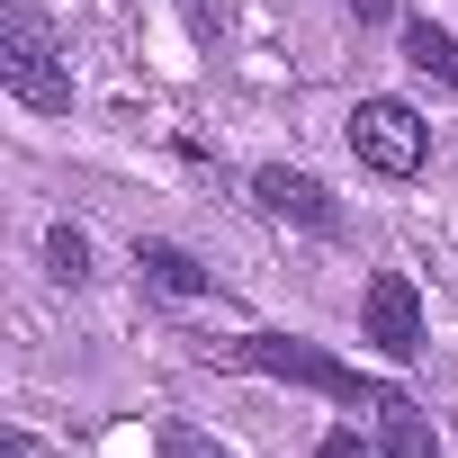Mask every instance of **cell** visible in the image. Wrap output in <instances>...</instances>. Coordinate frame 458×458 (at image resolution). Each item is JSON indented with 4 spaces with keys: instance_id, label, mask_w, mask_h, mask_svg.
<instances>
[{
    "instance_id": "8992f818",
    "label": "cell",
    "mask_w": 458,
    "mask_h": 458,
    "mask_svg": "<svg viewBox=\"0 0 458 458\" xmlns=\"http://www.w3.org/2000/svg\"><path fill=\"white\" fill-rule=\"evenodd\" d=\"M135 270H144V288H162V297H207V288H216V270H207L198 252L162 243V234H144V243H135Z\"/></svg>"
},
{
    "instance_id": "7a4b0ae2",
    "label": "cell",
    "mask_w": 458,
    "mask_h": 458,
    "mask_svg": "<svg viewBox=\"0 0 458 458\" xmlns=\"http://www.w3.org/2000/svg\"><path fill=\"white\" fill-rule=\"evenodd\" d=\"M0 81L37 117H72V64H64L55 28L37 19V0H10V10H0Z\"/></svg>"
},
{
    "instance_id": "8fae6325",
    "label": "cell",
    "mask_w": 458,
    "mask_h": 458,
    "mask_svg": "<svg viewBox=\"0 0 458 458\" xmlns=\"http://www.w3.org/2000/svg\"><path fill=\"white\" fill-rule=\"evenodd\" d=\"M315 458H386V449H369L360 431H324V440H315Z\"/></svg>"
},
{
    "instance_id": "6da1fadb",
    "label": "cell",
    "mask_w": 458,
    "mask_h": 458,
    "mask_svg": "<svg viewBox=\"0 0 458 458\" xmlns=\"http://www.w3.org/2000/svg\"><path fill=\"white\" fill-rule=\"evenodd\" d=\"M216 360L252 369V377H279V386H306V395H333L351 413H395L404 404V386H386V377H369V369H351V360H333V351H315L297 333H243V342H225Z\"/></svg>"
},
{
    "instance_id": "5b68a950",
    "label": "cell",
    "mask_w": 458,
    "mask_h": 458,
    "mask_svg": "<svg viewBox=\"0 0 458 458\" xmlns=\"http://www.w3.org/2000/svg\"><path fill=\"white\" fill-rule=\"evenodd\" d=\"M252 198H261V216H279V225H306V234H342V198H333V180H315V171L261 162V171H252Z\"/></svg>"
},
{
    "instance_id": "7c38bea8",
    "label": "cell",
    "mask_w": 458,
    "mask_h": 458,
    "mask_svg": "<svg viewBox=\"0 0 458 458\" xmlns=\"http://www.w3.org/2000/svg\"><path fill=\"white\" fill-rule=\"evenodd\" d=\"M342 19L351 28H377V19H395V0H342Z\"/></svg>"
},
{
    "instance_id": "277c9868",
    "label": "cell",
    "mask_w": 458,
    "mask_h": 458,
    "mask_svg": "<svg viewBox=\"0 0 458 458\" xmlns=\"http://www.w3.org/2000/svg\"><path fill=\"white\" fill-rule=\"evenodd\" d=\"M360 342L377 351V360H422V342H431V324H422V297H413V279L404 270H369V288H360Z\"/></svg>"
},
{
    "instance_id": "9c48e42d",
    "label": "cell",
    "mask_w": 458,
    "mask_h": 458,
    "mask_svg": "<svg viewBox=\"0 0 458 458\" xmlns=\"http://www.w3.org/2000/svg\"><path fill=\"white\" fill-rule=\"evenodd\" d=\"M46 270L64 279V288H90L99 270H90V234L81 225H46Z\"/></svg>"
},
{
    "instance_id": "3957f363",
    "label": "cell",
    "mask_w": 458,
    "mask_h": 458,
    "mask_svg": "<svg viewBox=\"0 0 458 458\" xmlns=\"http://www.w3.org/2000/svg\"><path fill=\"white\" fill-rule=\"evenodd\" d=\"M342 135H351V153L369 162V171H386V180H413L422 162H431V126H422V108L413 99H360L351 117H342Z\"/></svg>"
},
{
    "instance_id": "ba28073f",
    "label": "cell",
    "mask_w": 458,
    "mask_h": 458,
    "mask_svg": "<svg viewBox=\"0 0 458 458\" xmlns=\"http://www.w3.org/2000/svg\"><path fill=\"white\" fill-rule=\"evenodd\" d=\"M377 449H386V458H449V449H440V431L422 422V404H413V395H404V404L386 413V431H377Z\"/></svg>"
},
{
    "instance_id": "52a82bcc",
    "label": "cell",
    "mask_w": 458,
    "mask_h": 458,
    "mask_svg": "<svg viewBox=\"0 0 458 458\" xmlns=\"http://www.w3.org/2000/svg\"><path fill=\"white\" fill-rule=\"evenodd\" d=\"M395 46H404V64H413L422 81H440V90L458 99V37H449L440 19H404V37H395Z\"/></svg>"
},
{
    "instance_id": "30bf717a",
    "label": "cell",
    "mask_w": 458,
    "mask_h": 458,
    "mask_svg": "<svg viewBox=\"0 0 458 458\" xmlns=\"http://www.w3.org/2000/svg\"><path fill=\"white\" fill-rule=\"evenodd\" d=\"M153 458H243V449H225V440H216V431H198V422H162Z\"/></svg>"
},
{
    "instance_id": "4fadbf2b",
    "label": "cell",
    "mask_w": 458,
    "mask_h": 458,
    "mask_svg": "<svg viewBox=\"0 0 458 458\" xmlns=\"http://www.w3.org/2000/svg\"><path fill=\"white\" fill-rule=\"evenodd\" d=\"M0 458H46V449H37L28 431H10V440H0Z\"/></svg>"
}]
</instances>
